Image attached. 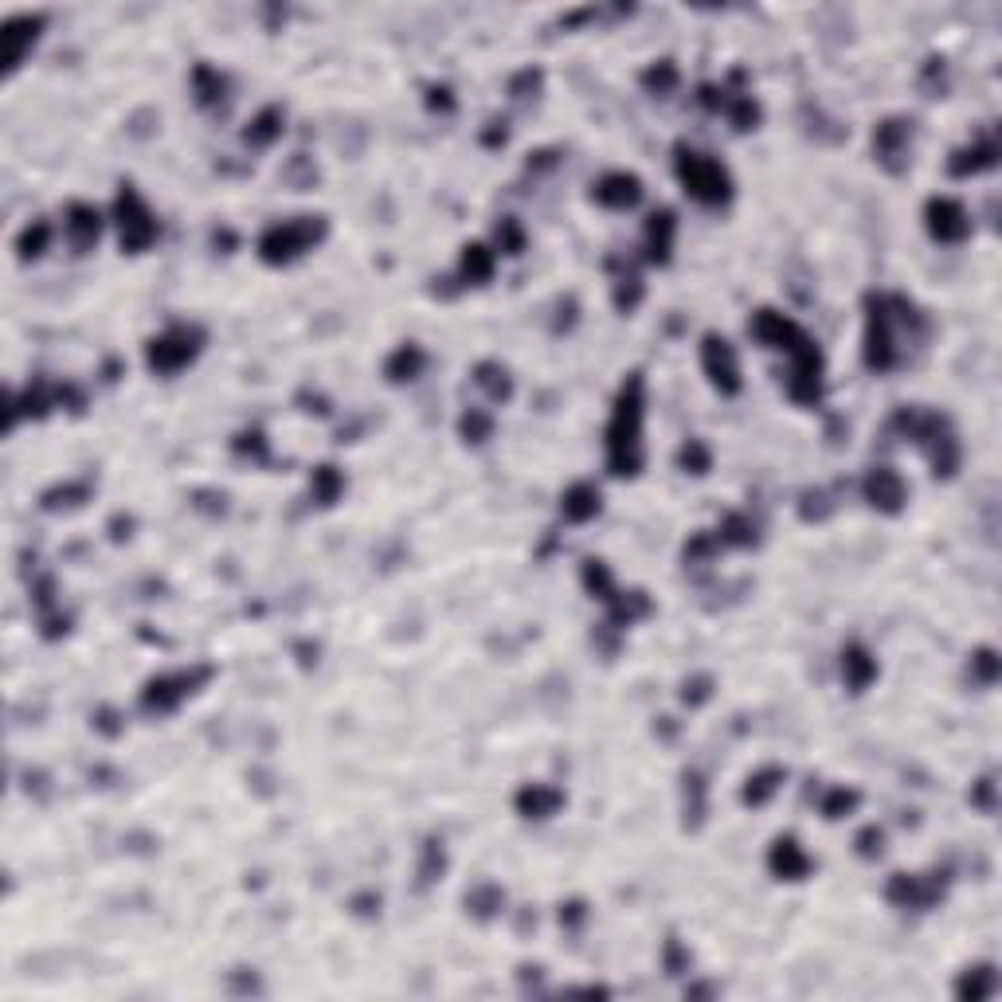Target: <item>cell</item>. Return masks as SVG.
Returning a JSON list of instances; mask_svg holds the SVG:
<instances>
[{
	"label": "cell",
	"instance_id": "db71d44e",
	"mask_svg": "<svg viewBox=\"0 0 1002 1002\" xmlns=\"http://www.w3.org/2000/svg\"><path fill=\"white\" fill-rule=\"evenodd\" d=\"M854 846H858V854H862L866 862H877V858L885 854V830H881V826H866V830L854 838Z\"/></svg>",
	"mask_w": 1002,
	"mask_h": 1002
},
{
	"label": "cell",
	"instance_id": "c3c4849f",
	"mask_svg": "<svg viewBox=\"0 0 1002 1002\" xmlns=\"http://www.w3.org/2000/svg\"><path fill=\"white\" fill-rule=\"evenodd\" d=\"M971 678L983 685H995L999 682V654L991 650V646H983V650H975L971 654Z\"/></svg>",
	"mask_w": 1002,
	"mask_h": 1002
},
{
	"label": "cell",
	"instance_id": "7c38bea8",
	"mask_svg": "<svg viewBox=\"0 0 1002 1002\" xmlns=\"http://www.w3.org/2000/svg\"><path fill=\"white\" fill-rule=\"evenodd\" d=\"M924 228H928V235L936 243L956 247V243H963L971 235V212L959 200H952V196H932L924 204Z\"/></svg>",
	"mask_w": 1002,
	"mask_h": 1002
},
{
	"label": "cell",
	"instance_id": "e7e4bbea",
	"mask_svg": "<svg viewBox=\"0 0 1002 1002\" xmlns=\"http://www.w3.org/2000/svg\"><path fill=\"white\" fill-rule=\"evenodd\" d=\"M353 905H357V912H361V916H372V905H380V897H357Z\"/></svg>",
	"mask_w": 1002,
	"mask_h": 1002
},
{
	"label": "cell",
	"instance_id": "44dd1931",
	"mask_svg": "<svg viewBox=\"0 0 1002 1002\" xmlns=\"http://www.w3.org/2000/svg\"><path fill=\"white\" fill-rule=\"evenodd\" d=\"M564 791L552 787V783H525L517 795H513V807L521 819H552L560 807H564Z\"/></svg>",
	"mask_w": 1002,
	"mask_h": 1002
},
{
	"label": "cell",
	"instance_id": "d6a6232c",
	"mask_svg": "<svg viewBox=\"0 0 1002 1002\" xmlns=\"http://www.w3.org/2000/svg\"><path fill=\"white\" fill-rule=\"evenodd\" d=\"M685 826L689 830H701V822H705V811H709V783H705V775L701 772H685Z\"/></svg>",
	"mask_w": 1002,
	"mask_h": 1002
},
{
	"label": "cell",
	"instance_id": "94428289",
	"mask_svg": "<svg viewBox=\"0 0 1002 1002\" xmlns=\"http://www.w3.org/2000/svg\"><path fill=\"white\" fill-rule=\"evenodd\" d=\"M556 165V149H541V153H529V173H541V169H552Z\"/></svg>",
	"mask_w": 1002,
	"mask_h": 1002
},
{
	"label": "cell",
	"instance_id": "484cf974",
	"mask_svg": "<svg viewBox=\"0 0 1002 1002\" xmlns=\"http://www.w3.org/2000/svg\"><path fill=\"white\" fill-rule=\"evenodd\" d=\"M423 368H427V353H423L415 341H404V345H396V349L388 353L384 376H388V384H411V380L423 376Z\"/></svg>",
	"mask_w": 1002,
	"mask_h": 1002
},
{
	"label": "cell",
	"instance_id": "60d3db41",
	"mask_svg": "<svg viewBox=\"0 0 1002 1002\" xmlns=\"http://www.w3.org/2000/svg\"><path fill=\"white\" fill-rule=\"evenodd\" d=\"M858 803H862V795H858L854 787H830V791L822 795L819 811H822V819L838 822V819H846V815H854Z\"/></svg>",
	"mask_w": 1002,
	"mask_h": 1002
},
{
	"label": "cell",
	"instance_id": "f907efd6",
	"mask_svg": "<svg viewBox=\"0 0 1002 1002\" xmlns=\"http://www.w3.org/2000/svg\"><path fill=\"white\" fill-rule=\"evenodd\" d=\"M717 548H721L717 533H697V537L685 545V564H705V560L717 556Z\"/></svg>",
	"mask_w": 1002,
	"mask_h": 1002
},
{
	"label": "cell",
	"instance_id": "6f0895ef",
	"mask_svg": "<svg viewBox=\"0 0 1002 1002\" xmlns=\"http://www.w3.org/2000/svg\"><path fill=\"white\" fill-rule=\"evenodd\" d=\"M971 803L979 807V811H995V775H983L975 787H971Z\"/></svg>",
	"mask_w": 1002,
	"mask_h": 1002
},
{
	"label": "cell",
	"instance_id": "7bdbcfd3",
	"mask_svg": "<svg viewBox=\"0 0 1002 1002\" xmlns=\"http://www.w3.org/2000/svg\"><path fill=\"white\" fill-rule=\"evenodd\" d=\"M458 435L466 439V443H486L490 435H494V415L490 411H482V408H470V411H462V419H458Z\"/></svg>",
	"mask_w": 1002,
	"mask_h": 1002
},
{
	"label": "cell",
	"instance_id": "f35d334b",
	"mask_svg": "<svg viewBox=\"0 0 1002 1002\" xmlns=\"http://www.w3.org/2000/svg\"><path fill=\"white\" fill-rule=\"evenodd\" d=\"M580 580H584V588L592 592V599L599 603H611L615 599V576H611V568L603 564V560H584V572H580Z\"/></svg>",
	"mask_w": 1002,
	"mask_h": 1002
},
{
	"label": "cell",
	"instance_id": "ee69618b",
	"mask_svg": "<svg viewBox=\"0 0 1002 1002\" xmlns=\"http://www.w3.org/2000/svg\"><path fill=\"white\" fill-rule=\"evenodd\" d=\"M678 466H682L685 474H709L713 470V451H709V443H701V439H685L682 451H678Z\"/></svg>",
	"mask_w": 1002,
	"mask_h": 1002
},
{
	"label": "cell",
	"instance_id": "be15d7a7",
	"mask_svg": "<svg viewBox=\"0 0 1002 1002\" xmlns=\"http://www.w3.org/2000/svg\"><path fill=\"white\" fill-rule=\"evenodd\" d=\"M505 137H509V130L501 126V130H486V134H482V141H486V145H505Z\"/></svg>",
	"mask_w": 1002,
	"mask_h": 1002
},
{
	"label": "cell",
	"instance_id": "91938a15",
	"mask_svg": "<svg viewBox=\"0 0 1002 1002\" xmlns=\"http://www.w3.org/2000/svg\"><path fill=\"white\" fill-rule=\"evenodd\" d=\"M427 106L451 114V110H455V94H451V87H427Z\"/></svg>",
	"mask_w": 1002,
	"mask_h": 1002
},
{
	"label": "cell",
	"instance_id": "f6af8a7d",
	"mask_svg": "<svg viewBox=\"0 0 1002 1002\" xmlns=\"http://www.w3.org/2000/svg\"><path fill=\"white\" fill-rule=\"evenodd\" d=\"M231 451L239 458H251V462H267L271 458V443H267V435L259 427H247V431H239L231 439Z\"/></svg>",
	"mask_w": 1002,
	"mask_h": 1002
},
{
	"label": "cell",
	"instance_id": "8d00e7d4",
	"mask_svg": "<svg viewBox=\"0 0 1002 1002\" xmlns=\"http://www.w3.org/2000/svg\"><path fill=\"white\" fill-rule=\"evenodd\" d=\"M47 247H51V224H47V220H32L28 228L20 231V239H16V255H20V263H36V259H44Z\"/></svg>",
	"mask_w": 1002,
	"mask_h": 1002
},
{
	"label": "cell",
	"instance_id": "bcb514c9",
	"mask_svg": "<svg viewBox=\"0 0 1002 1002\" xmlns=\"http://www.w3.org/2000/svg\"><path fill=\"white\" fill-rule=\"evenodd\" d=\"M642 294H646L642 278H638L635 271H627L619 282H615V310H619V314H631L638 302H642Z\"/></svg>",
	"mask_w": 1002,
	"mask_h": 1002
},
{
	"label": "cell",
	"instance_id": "30bf717a",
	"mask_svg": "<svg viewBox=\"0 0 1002 1002\" xmlns=\"http://www.w3.org/2000/svg\"><path fill=\"white\" fill-rule=\"evenodd\" d=\"M791 372H787V396L795 400V404H803V408H811V404H819L822 400V353L819 345L807 337L791 357Z\"/></svg>",
	"mask_w": 1002,
	"mask_h": 1002
},
{
	"label": "cell",
	"instance_id": "9a60e30c",
	"mask_svg": "<svg viewBox=\"0 0 1002 1002\" xmlns=\"http://www.w3.org/2000/svg\"><path fill=\"white\" fill-rule=\"evenodd\" d=\"M862 498L877 509V513H901L905 509V501H909V486H905V478L893 470V466H873L866 470V478H862Z\"/></svg>",
	"mask_w": 1002,
	"mask_h": 1002
},
{
	"label": "cell",
	"instance_id": "ac0fdd59",
	"mask_svg": "<svg viewBox=\"0 0 1002 1002\" xmlns=\"http://www.w3.org/2000/svg\"><path fill=\"white\" fill-rule=\"evenodd\" d=\"M63 235H67V243H71V251H75V255H87L94 243L102 239V212H98L94 204H83V200L67 204Z\"/></svg>",
	"mask_w": 1002,
	"mask_h": 1002
},
{
	"label": "cell",
	"instance_id": "f1b7e54d",
	"mask_svg": "<svg viewBox=\"0 0 1002 1002\" xmlns=\"http://www.w3.org/2000/svg\"><path fill=\"white\" fill-rule=\"evenodd\" d=\"M474 384L490 396V404H509V400H513V376H509V368L498 365V361L474 365Z\"/></svg>",
	"mask_w": 1002,
	"mask_h": 1002
},
{
	"label": "cell",
	"instance_id": "7a4b0ae2",
	"mask_svg": "<svg viewBox=\"0 0 1002 1002\" xmlns=\"http://www.w3.org/2000/svg\"><path fill=\"white\" fill-rule=\"evenodd\" d=\"M642 419H646V380L631 372L615 396V411L607 423V470L615 478H635L642 470Z\"/></svg>",
	"mask_w": 1002,
	"mask_h": 1002
},
{
	"label": "cell",
	"instance_id": "ab89813d",
	"mask_svg": "<svg viewBox=\"0 0 1002 1002\" xmlns=\"http://www.w3.org/2000/svg\"><path fill=\"white\" fill-rule=\"evenodd\" d=\"M447 873V850H443V842L439 838H431L427 846H423V858H419V869H415V877H419V889H431L439 877Z\"/></svg>",
	"mask_w": 1002,
	"mask_h": 1002
},
{
	"label": "cell",
	"instance_id": "6125c7cd",
	"mask_svg": "<svg viewBox=\"0 0 1002 1002\" xmlns=\"http://www.w3.org/2000/svg\"><path fill=\"white\" fill-rule=\"evenodd\" d=\"M114 721H118V717H114V713H110V709H102V713H94V729H98V732H106V736H118V732H122V725H114Z\"/></svg>",
	"mask_w": 1002,
	"mask_h": 1002
},
{
	"label": "cell",
	"instance_id": "b9f144b4",
	"mask_svg": "<svg viewBox=\"0 0 1002 1002\" xmlns=\"http://www.w3.org/2000/svg\"><path fill=\"white\" fill-rule=\"evenodd\" d=\"M725 114H729L732 126H736L740 134H748V130L760 126V102H756L752 94H732V98H725Z\"/></svg>",
	"mask_w": 1002,
	"mask_h": 1002
},
{
	"label": "cell",
	"instance_id": "5bb4252c",
	"mask_svg": "<svg viewBox=\"0 0 1002 1002\" xmlns=\"http://www.w3.org/2000/svg\"><path fill=\"white\" fill-rule=\"evenodd\" d=\"M748 333H752L760 345L779 349V353H787V357L807 341V329H803L799 321H791L787 314H779V310H760L756 318L748 321Z\"/></svg>",
	"mask_w": 1002,
	"mask_h": 1002
},
{
	"label": "cell",
	"instance_id": "603a6c76",
	"mask_svg": "<svg viewBox=\"0 0 1002 1002\" xmlns=\"http://www.w3.org/2000/svg\"><path fill=\"white\" fill-rule=\"evenodd\" d=\"M842 682H846L850 693H866L869 685L877 682V658L869 654V646L850 642L842 650Z\"/></svg>",
	"mask_w": 1002,
	"mask_h": 1002
},
{
	"label": "cell",
	"instance_id": "e0dca14e",
	"mask_svg": "<svg viewBox=\"0 0 1002 1002\" xmlns=\"http://www.w3.org/2000/svg\"><path fill=\"white\" fill-rule=\"evenodd\" d=\"M768 869L779 881H803V877H811L815 862H811V854L803 850V842L795 834H779L768 846Z\"/></svg>",
	"mask_w": 1002,
	"mask_h": 1002
},
{
	"label": "cell",
	"instance_id": "f546056e",
	"mask_svg": "<svg viewBox=\"0 0 1002 1002\" xmlns=\"http://www.w3.org/2000/svg\"><path fill=\"white\" fill-rule=\"evenodd\" d=\"M995 991H999V971H995L991 963L967 967V971L959 975V983H956V995H959V999H971V1002L991 999Z\"/></svg>",
	"mask_w": 1002,
	"mask_h": 1002
},
{
	"label": "cell",
	"instance_id": "11a10c76",
	"mask_svg": "<svg viewBox=\"0 0 1002 1002\" xmlns=\"http://www.w3.org/2000/svg\"><path fill=\"white\" fill-rule=\"evenodd\" d=\"M541 83H545V75H541V71H533V67H525L521 75H513V83H509V94H513L517 102H521V98H537Z\"/></svg>",
	"mask_w": 1002,
	"mask_h": 1002
},
{
	"label": "cell",
	"instance_id": "4fadbf2b",
	"mask_svg": "<svg viewBox=\"0 0 1002 1002\" xmlns=\"http://www.w3.org/2000/svg\"><path fill=\"white\" fill-rule=\"evenodd\" d=\"M909 149H912V122L909 118H885L873 130V153L881 161L885 173H905L909 169Z\"/></svg>",
	"mask_w": 1002,
	"mask_h": 1002
},
{
	"label": "cell",
	"instance_id": "816d5d0a",
	"mask_svg": "<svg viewBox=\"0 0 1002 1002\" xmlns=\"http://www.w3.org/2000/svg\"><path fill=\"white\" fill-rule=\"evenodd\" d=\"M830 509H834V505L826 498V490H807L803 501H799V517H803V521H826Z\"/></svg>",
	"mask_w": 1002,
	"mask_h": 1002
},
{
	"label": "cell",
	"instance_id": "681fc988",
	"mask_svg": "<svg viewBox=\"0 0 1002 1002\" xmlns=\"http://www.w3.org/2000/svg\"><path fill=\"white\" fill-rule=\"evenodd\" d=\"M689 963H693L689 948H685L678 936H670V940H666V948H662V967H666V975H685V971H689Z\"/></svg>",
	"mask_w": 1002,
	"mask_h": 1002
},
{
	"label": "cell",
	"instance_id": "277c9868",
	"mask_svg": "<svg viewBox=\"0 0 1002 1002\" xmlns=\"http://www.w3.org/2000/svg\"><path fill=\"white\" fill-rule=\"evenodd\" d=\"M674 177L682 181V188L705 208H725L732 200V177L729 169L709 157V153H697L689 145H678L674 149Z\"/></svg>",
	"mask_w": 1002,
	"mask_h": 1002
},
{
	"label": "cell",
	"instance_id": "4316f807",
	"mask_svg": "<svg viewBox=\"0 0 1002 1002\" xmlns=\"http://www.w3.org/2000/svg\"><path fill=\"white\" fill-rule=\"evenodd\" d=\"M286 130V114H282V106H263L251 122H247V130H243V145L247 149H271L274 141L282 137Z\"/></svg>",
	"mask_w": 1002,
	"mask_h": 1002
},
{
	"label": "cell",
	"instance_id": "83f0119b",
	"mask_svg": "<svg viewBox=\"0 0 1002 1002\" xmlns=\"http://www.w3.org/2000/svg\"><path fill=\"white\" fill-rule=\"evenodd\" d=\"M192 94H196V102H200L204 110H216V106H224V98H228V79H224L216 67L196 63V67H192Z\"/></svg>",
	"mask_w": 1002,
	"mask_h": 1002
},
{
	"label": "cell",
	"instance_id": "1f68e13d",
	"mask_svg": "<svg viewBox=\"0 0 1002 1002\" xmlns=\"http://www.w3.org/2000/svg\"><path fill=\"white\" fill-rule=\"evenodd\" d=\"M341 494H345V474L333 462L314 466V474H310V498L318 501L321 509H329V505L341 501Z\"/></svg>",
	"mask_w": 1002,
	"mask_h": 1002
},
{
	"label": "cell",
	"instance_id": "7dc6e473",
	"mask_svg": "<svg viewBox=\"0 0 1002 1002\" xmlns=\"http://www.w3.org/2000/svg\"><path fill=\"white\" fill-rule=\"evenodd\" d=\"M494 235H498V251H501V255H521V251H525V228H521V220L505 216Z\"/></svg>",
	"mask_w": 1002,
	"mask_h": 1002
},
{
	"label": "cell",
	"instance_id": "8992f818",
	"mask_svg": "<svg viewBox=\"0 0 1002 1002\" xmlns=\"http://www.w3.org/2000/svg\"><path fill=\"white\" fill-rule=\"evenodd\" d=\"M200 349H204V333L196 325H169L165 333L149 337L145 365H149V372H157V376H177V372H184L200 357Z\"/></svg>",
	"mask_w": 1002,
	"mask_h": 1002
},
{
	"label": "cell",
	"instance_id": "7402d4cb",
	"mask_svg": "<svg viewBox=\"0 0 1002 1002\" xmlns=\"http://www.w3.org/2000/svg\"><path fill=\"white\" fill-rule=\"evenodd\" d=\"M599 509H603V494H599L595 482H572L560 494V517L568 525H588V521L599 517Z\"/></svg>",
	"mask_w": 1002,
	"mask_h": 1002
},
{
	"label": "cell",
	"instance_id": "74e56055",
	"mask_svg": "<svg viewBox=\"0 0 1002 1002\" xmlns=\"http://www.w3.org/2000/svg\"><path fill=\"white\" fill-rule=\"evenodd\" d=\"M83 501H91V482H63V486H51L40 505L47 513H59V509H79Z\"/></svg>",
	"mask_w": 1002,
	"mask_h": 1002
},
{
	"label": "cell",
	"instance_id": "2e32d148",
	"mask_svg": "<svg viewBox=\"0 0 1002 1002\" xmlns=\"http://www.w3.org/2000/svg\"><path fill=\"white\" fill-rule=\"evenodd\" d=\"M642 181L635 173H603L599 181L592 184V200L607 212H631L642 204Z\"/></svg>",
	"mask_w": 1002,
	"mask_h": 1002
},
{
	"label": "cell",
	"instance_id": "f5cc1de1",
	"mask_svg": "<svg viewBox=\"0 0 1002 1002\" xmlns=\"http://www.w3.org/2000/svg\"><path fill=\"white\" fill-rule=\"evenodd\" d=\"M709 697H713V678H709V674H697V678H685L682 682V701L689 709L705 705Z\"/></svg>",
	"mask_w": 1002,
	"mask_h": 1002
},
{
	"label": "cell",
	"instance_id": "3957f363",
	"mask_svg": "<svg viewBox=\"0 0 1002 1002\" xmlns=\"http://www.w3.org/2000/svg\"><path fill=\"white\" fill-rule=\"evenodd\" d=\"M893 427L901 431V439H909V443H916V447L924 451V458H928V466H932L936 478H952L959 470V458H963L959 455V439L944 415L901 408L893 415Z\"/></svg>",
	"mask_w": 1002,
	"mask_h": 1002
},
{
	"label": "cell",
	"instance_id": "8fae6325",
	"mask_svg": "<svg viewBox=\"0 0 1002 1002\" xmlns=\"http://www.w3.org/2000/svg\"><path fill=\"white\" fill-rule=\"evenodd\" d=\"M948 889V873L936 869L928 877H916V873H893L889 885H885V901L897 905V909H928L944 897Z\"/></svg>",
	"mask_w": 1002,
	"mask_h": 1002
},
{
	"label": "cell",
	"instance_id": "d4e9b609",
	"mask_svg": "<svg viewBox=\"0 0 1002 1002\" xmlns=\"http://www.w3.org/2000/svg\"><path fill=\"white\" fill-rule=\"evenodd\" d=\"M498 267V251H490L486 243H466L458 255V278L462 286H486Z\"/></svg>",
	"mask_w": 1002,
	"mask_h": 1002
},
{
	"label": "cell",
	"instance_id": "d6986e66",
	"mask_svg": "<svg viewBox=\"0 0 1002 1002\" xmlns=\"http://www.w3.org/2000/svg\"><path fill=\"white\" fill-rule=\"evenodd\" d=\"M674 239H678V216L670 208H658L646 216V228H642V247H646V259L666 267L670 255H674Z\"/></svg>",
	"mask_w": 1002,
	"mask_h": 1002
},
{
	"label": "cell",
	"instance_id": "6da1fadb",
	"mask_svg": "<svg viewBox=\"0 0 1002 1002\" xmlns=\"http://www.w3.org/2000/svg\"><path fill=\"white\" fill-rule=\"evenodd\" d=\"M924 333H928V321L905 294H869L862 361L869 372H889L901 365L905 345L924 341Z\"/></svg>",
	"mask_w": 1002,
	"mask_h": 1002
},
{
	"label": "cell",
	"instance_id": "52a82bcc",
	"mask_svg": "<svg viewBox=\"0 0 1002 1002\" xmlns=\"http://www.w3.org/2000/svg\"><path fill=\"white\" fill-rule=\"evenodd\" d=\"M208 678H212V666H192V670H177V674H157V678H149L145 689L137 693V705H141V713H149V717H165V713H173V709L181 705L184 697H192Z\"/></svg>",
	"mask_w": 1002,
	"mask_h": 1002
},
{
	"label": "cell",
	"instance_id": "ffe728a7",
	"mask_svg": "<svg viewBox=\"0 0 1002 1002\" xmlns=\"http://www.w3.org/2000/svg\"><path fill=\"white\" fill-rule=\"evenodd\" d=\"M995 165H999V141H995V137L971 141V145H963V149H956V153L948 157V173H952L956 181L983 177V173H991Z\"/></svg>",
	"mask_w": 1002,
	"mask_h": 1002
},
{
	"label": "cell",
	"instance_id": "9f6ffc18",
	"mask_svg": "<svg viewBox=\"0 0 1002 1002\" xmlns=\"http://www.w3.org/2000/svg\"><path fill=\"white\" fill-rule=\"evenodd\" d=\"M944 83H948V67H944V59H928L920 87H924V91H932V98H936V94L944 91Z\"/></svg>",
	"mask_w": 1002,
	"mask_h": 1002
},
{
	"label": "cell",
	"instance_id": "cb8c5ba5",
	"mask_svg": "<svg viewBox=\"0 0 1002 1002\" xmlns=\"http://www.w3.org/2000/svg\"><path fill=\"white\" fill-rule=\"evenodd\" d=\"M783 783H787V768H779V764H764V768H756V772L744 779V787H740V803H744V807H764V803H772L775 795L783 791Z\"/></svg>",
	"mask_w": 1002,
	"mask_h": 1002
},
{
	"label": "cell",
	"instance_id": "ba28073f",
	"mask_svg": "<svg viewBox=\"0 0 1002 1002\" xmlns=\"http://www.w3.org/2000/svg\"><path fill=\"white\" fill-rule=\"evenodd\" d=\"M114 224H118V243L122 251H149L157 243V220L149 212V204L137 196L134 184H122L118 200H114Z\"/></svg>",
	"mask_w": 1002,
	"mask_h": 1002
},
{
	"label": "cell",
	"instance_id": "836d02e7",
	"mask_svg": "<svg viewBox=\"0 0 1002 1002\" xmlns=\"http://www.w3.org/2000/svg\"><path fill=\"white\" fill-rule=\"evenodd\" d=\"M607 615H611L607 619L611 627H631L650 615V599H646V592H615V599L607 603Z\"/></svg>",
	"mask_w": 1002,
	"mask_h": 1002
},
{
	"label": "cell",
	"instance_id": "4dcf8cb0",
	"mask_svg": "<svg viewBox=\"0 0 1002 1002\" xmlns=\"http://www.w3.org/2000/svg\"><path fill=\"white\" fill-rule=\"evenodd\" d=\"M462 905H466V912H470L474 920H494V916L505 912V889L494 885V881H478V885L466 893Z\"/></svg>",
	"mask_w": 1002,
	"mask_h": 1002
},
{
	"label": "cell",
	"instance_id": "5b68a950",
	"mask_svg": "<svg viewBox=\"0 0 1002 1002\" xmlns=\"http://www.w3.org/2000/svg\"><path fill=\"white\" fill-rule=\"evenodd\" d=\"M329 235V224L321 216H294V220H278L259 235V259L267 267H290L294 259H302L306 251H314L321 239Z\"/></svg>",
	"mask_w": 1002,
	"mask_h": 1002
},
{
	"label": "cell",
	"instance_id": "9c48e42d",
	"mask_svg": "<svg viewBox=\"0 0 1002 1002\" xmlns=\"http://www.w3.org/2000/svg\"><path fill=\"white\" fill-rule=\"evenodd\" d=\"M701 368H705L709 384H713L721 396H740L744 376H740V357H736L729 337L709 333V337L701 341Z\"/></svg>",
	"mask_w": 1002,
	"mask_h": 1002
},
{
	"label": "cell",
	"instance_id": "680465c9",
	"mask_svg": "<svg viewBox=\"0 0 1002 1002\" xmlns=\"http://www.w3.org/2000/svg\"><path fill=\"white\" fill-rule=\"evenodd\" d=\"M584 920H588V905H584V901H568V905H560V928L576 932Z\"/></svg>",
	"mask_w": 1002,
	"mask_h": 1002
},
{
	"label": "cell",
	"instance_id": "e575fe53",
	"mask_svg": "<svg viewBox=\"0 0 1002 1002\" xmlns=\"http://www.w3.org/2000/svg\"><path fill=\"white\" fill-rule=\"evenodd\" d=\"M717 541L721 548H752L760 541V533H756V521H748L744 513H725V521H721V529H717Z\"/></svg>",
	"mask_w": 1002,
	"mask_h": 1002
},
{
	"label": "cell",
	"instance_id": "d590c367",
	"mask_svg": "<svg viewBox=\"0 0 1002 1002\" xmlns=\"http://www.w3.org/2000/svg\"><path fill=\"white\" fill-rule=\"evenodd\" d=\"M678 83H682V71H678L674 59H658V63H650V67L642 71V87L650 94H658V98L674 94L678 91Z\"/></svg>",
	"mask_w": 1002,
	"mask_h": 1002
}]
</instances>
